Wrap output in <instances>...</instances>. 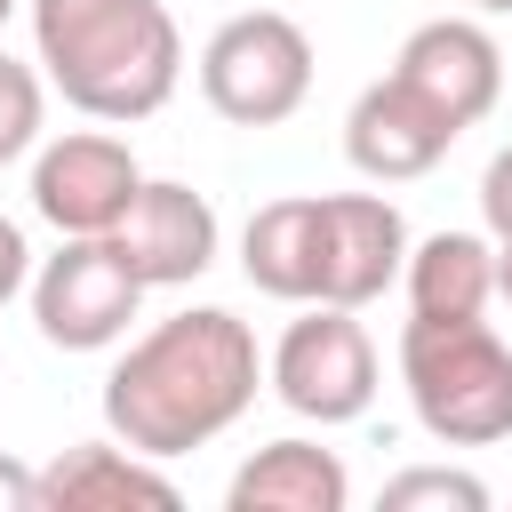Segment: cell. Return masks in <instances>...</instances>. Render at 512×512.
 I'll use <instances>...</instances> for the list:
<instances>
[{
	"label": "cell",
	"mask_w": 512,
	"mask_h": 512,
	"mask_svg": "<svg viewBox=\"0 0 512 512\" xmlns=\"http://www.w3.org/2000/svg\"><path fill=\"white\" fill-rule=\"evenodd\" d=\"M384 512H488V480L464 464H408L384 480Z\"/></svg>",
	"instance_id": "obj_17"
},
{
	"label": "cell",
	"mask_w": 512,
	"mask_h": 512,
	"mask_svg": "<svg viewBox=\"0 0 512 512\" xmlns=\"http://www.w3.org/2000/svg\"><path fill=\"white\" fill-rule=\"evenodd\" d=\"M104 240L128 256V272H136L144 288H192V280L216 264L224 224H216L208 192H192V184H176V176H144L136 208H128Z\"/></svg>",
	"instance_id": "obj_9"
},
{
	"label": "cell",
	"mask_w": 512,
	"mask_h": 512,
	"mask_svg": "<svg viewBox=\"0 0 512 512\" xmlns=\"http://www.w3.org/2000/svg\"><path fill=\"white\" fill-rule=\"evenodd\" d=\"M472 16H512V0H464Z\"/></svg>",
	"instance_id": "obj_22"
},
{
	"label": "cell",
	"mask_w": 512,
	"mask_h": 512,
	"mask_svg": "<svg viewBox=\"0 0 512 512\" xmlns=\"http://www.w3.org/2000/svg\"><path fill=\"white\" fill-rule=\"evenodd\" d=\"M264 384L288 416L304 424H360L376 408V336L360 328L352 304H304L280 344L264 352Z\"/></svg>",
	"instance_id": "obj_5"
},
{
	"label": "cell",
	"mask_w": 512,
	"mask_h": 512,
	"mask_svg": "<svg viewBox=\"0 0 512 512\" xmlns=\"http://www.w3.org/2000/svg\"><path fill=\"white\" fill-rule=\"evenodd\" d=\"M392 72L408 80V88H424L456 128H480L488 112H496V96H504V48H496V32H488V16H432V24H416L408 40H400V56H392Z\"/></svg>",
	"instance_id": "obj_11"
},
{
	"label": "cell",
	"mask_w": 512,
	"mask_h": 512,
	"mask_svg": "<svg viewBox=\"0 0 512 512\" xmlns=\"http://www.w3.org/2000/svg\"><path fill=\"white\" fill-rule=\"evenodd\" d=\"M40 136H48V72L0 48V168L40 152Z\"/></svg>",
	"instance_id": "obj_16"
},
{
	"label": "cell",
	"mask_w": 512,
	"mask_h": 512,
	"mask_svg": "<svg viewBox=\"0 0 512 512\" xmlns=\"http://www.w3.org/2000/svg\"><path fill=\"white\" fill-rule=\"evenodd\" d=\"M0 512H40V472L0 456Z\"/></svg>",
	"instance_id": "obj_20"
},
{
	"label": "cell",
	"mask_w": 512,
	"mask_h": 512,
	"mask_svg": "<svg viewBox=\"0 0 512 512\" xmlns=\"http://www.w3.org/2000/svg\"><path fill=\"white\" fill-rule=\"evenodd\" d=\"M400 384H408V416L440 448L512 440V344L488 320H408Z\"/></svg>",
	"instance_id": "obj_3"
},
{
	"label": "cell",
	"mask_w": 512,
	"mask_h": 512,
	"mask_svg": "<svg viewBox=\"0 0 512 512\" xmlns=\"http://www.w3.org/2000/svg\"><path fill=\"white\" fill-rule=\"evenodd\" d=\"M352 504V472L336 448L320 440H264L232 480H224V512H344Z\"/></svg>",
	"instance_id": "obj_14"
},
{
	"label": "cell",
	"mask_w": 512,
	"mask_h": 512,
	"mask_svg": "<svg viewBox=\"0 0 512 512\" xmlns=\"http://www.w3.org/2000/svg\"><path fill=\"white\" fill-rule=\"evenodd\" d=\"M240 272L272 304H320V192H280L240 224Z\"/></svg>",
	"instance_id": "obj_13"
},
{
	"label": "cell",
	"mask_w": 512,
	"mask_h": 512,
	"mask_svg": "<svg viewBox=\"0 0 512 512\" xmlns=\"http://www.w3.org/2000/svg\"><path fill=\"white\" fill-rule=\"evenodd\" d=\"M264 384V352L256 328L224 304H184L168 320H152L144 336H128V352L104 376V432L144 448V456H192L208 440H224Z\"/></svg>",
	"instance_id": "obj_1"
},
{
	"label": "cell",
	"mask_w": 512,
	"mask_h": 512,
	"mask_svg": "<svg viewBox=\"0 0 512 512\" xmlns=\"http://www.w3.org/2000/svg\"><path fill=\"white\" fill-rule=\"evenodd\" d=\"M496 296H504V304H512V232H504V240H496Z\"/></svg>",
	"instance_id": "obj_21"
},
{
	"label": "cell",
	"mask_w": 512,
	"mask_h": 512,
	"mask_svg": "<svg viewBox=\"0 0 512 512\" xmlns=\"http://www.w3.org/2000/svg\"><path fill=\"white\" fill-rule=\"evenodd\" d=\"M408 216L384 192H320V304H376L408 272Z\"/></svg>",
	"instance_id": "obj_10"
},
{
	"label": "cell",
	"mask_w": 512,
	"mask_h": 512,
	"mask_svg": "<svg viewBox=\"0 0 512 512\" xmlns=\"http://www.w3.org/2000/svg\"><path fill=\"white\" fill-rule=\"evenodd\" d=\"M200 96L232 128H280L312 96V32L280 8H240L200 48Z\"/></svg>",
	"instance_id": "obj_4"
},
{
	"label": "cell",
	"mask_w": 512,
	"mask_h": 512,
	"mask_svg": "<svg viewBox=\"0 0 512 512\" xmlns=\"http://www.w3.org/2000/svg\"><path fill=\"white\" fill-rule=\"evenodd\" d=\"M16 8H24V0H0V24H8V16H16Z\"/></svg>",
	"instance_id": "obj_23"
},
{
	"label": "cell",
	"mask_w": 512,
	"mask_h": 512,
	"mask_svg": "<svg viewBox=\"0 0 512 512\" xmlns=\"http://www.w3.org/2000/svg\"><path fill=\"white\" fill-rule=\"evenodd\" d=\"M24 296H32L40 344H56V352H112V344H128V328H136L152 288L128 272V256L104 232H80V240H64L56 256L32 264Z\"/></svg>",
	"instance_id": "obj_6"
},
{
	"label": "cell",
	"mask_w": 512,
	"mask_h": 512,
	"mask_svg": "<svg viewBox=\"0 0 512 512\" xmlns=\"http://www.w3.org/2000/svg\"><path fill=\"white\" fill-rule=\"evenodd\" d=\"M128 504H184V488L160 472V456L128 440H72L40 464V512H128Z\"/></svg>",
	"instance_id": "obj_12"
},
{
	"label": "cell",
	"mask_w": 512,
	"mask_h": 512,
	"mask_svg": "<svg viewBox=\"0 0 512 512\" xmlns=\"http://www.w3.org/2000/svg\"><path fill=\"white\" fill-rule=\"evenodd\" d=\"M480 224H488L496 240L512 232V144H504V152L480 168Z\"/></svg>",
	"instance_id": "obj_18"
},
{
	"label": "cell",
	"mask_w": 512,
	"mask_h": 512,
	"mask_svg": "<svg viewBox=\"0 0 512 512\" xmlns=\"http://www.w3.org/2000/svg\"><path fill=\"white\" fill-rule=\"evenodd\" d=\"M24 8H32V64L80 120L128 128L176 96L184 32L168 0H24Z\"/></svg>",
	"instance_id": "obj_2"
},
{
	"label": "cell",
	"mask_w": 512,
	"mask_h": 512,
	"mask_svg": "<svg viewBox=\"0 0 512 512\" xmlns=\"http://www.w3.org/2000/svg\"><path fill=\"white\" fill-rule=\"evenodd\" d=\"M24 288H32V240H24L16 216H0V304L24 296Z\"/></svg>",
	"instance_id": "obj_19"
},
{
	"label": "cell",
	"mask_w": 512,
	"mask_h": 512,
	"mask_svg": "<svg viewBox=\"0 0 512 512\" xmlns=\"http://www.w3.org/2000/svg\"><path fill=\"white\" fill-rule=\"evenodd\" d=\"M408 320H480L496 304V232H424L408 248Z\"/></svg>",
	"instance_id": "obj_15"
},
{
	"label": "cell",
	"mask_w": 512,
	"mask_h": 512,
	"mask_svg": "<svg viewBox=\"0 0 512 512\" xmlns=\"http://www.w3.org/2000/svg\"><path fill=\"white\" fill-rule=\"evenodd\" d=\"M136 192H144V168L112 128H64V136H40L32 152V216L56 224L64 240L112 232L136 208Z\"/></svg>",
	"instance_id": "obj_7"
},
{
	"label": "cell",
	"mask_w": 512,
	"mask_h": 512,
	"mask_svg": "<svg viewBox=\"0 0 512 512\" xmlns=\"http://www.w3.org/2000/svg\"><path fill=\"white\" fill-rule=\"evenodd\" d=\"M456 136H464V128H456L424 88H408L400 72L368 80V88L352 96V112H344V160H352L368 184H416V176H432Z\"/></svg>",
	"instance_id": "obj_8"
}]
</instances>
